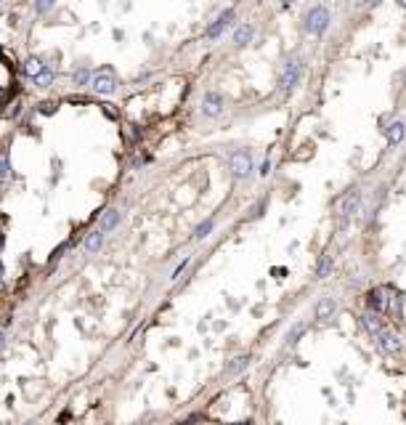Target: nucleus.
<instances>
[{"mask_svg":"<svg viewBox=\"0 0 406 425\" xmlns=\"http://www.w3.org/2000/svg\"><path fill=\"white\" fill-rule=\"evenodd\" d=\"M329 21H332V16H329L327 8H324V6H313L306 14V19H303V27L311 35H324V32L329 29Z\"/></svg>","mask_w":406,"mask_h":425,"instance_id":"1","label":"nucleus"},{"mask_svg":"<svg viewBox=\"0 0 406 425\" xmlns=\"http://www.w3.org/2000/svg\"><path fill=\"white\" fill-rule=\"evenodd\" d=\"M300 77H303V62H300V58L287 62L284 69H282V75H279V90L282 93H292L300 85Z\"/></svg>","mask_w":406,"mask_h":425,"instance_id":"2","label":"nucleus"},{"mask_svg":"<svg viewBox=\"0 0 406 425\" xmlns=\"http://www.w3.org/2000/svg\"><path fill=\"white\" fill-rule=\"evenodd\" d=\"M250 173H252V155L250 151H236V155L231 157V175H234L236 181H245Z\"/></svg>","mask_w":406,"mask_h":425,"instance_id":"3","label":"nucleus"},{"mask_svg":"<svg viewBox=\"0 0 406 425\" xmlns=\"http://www.w3.org/2000/svg\"><path fill=\"white\" fill-rule=\"evenodd\" d=\"M90 90H93L96 96H112V93L117 90V80H114L112 72H98V75H93V80H90Z\"/></svg>","mask_w":406,"mask_h":425,"instance_id":"4","label":"nucleus"},{"mask_svg":"<svg viewBox=\"0 0 406 425\" xmlns=\"http://www.w3.org/2000/svg\"><path fill=\"white\" fill-rule=\"evenodd\" d=\"M226 109V101L220 93L210 90V93H205V99H202V114L205 117H210V120H215V117H220Z\"/></svg>","mask_w":406,"mask_h":425,"instance_id":"5","label":"nucleus"},{"mask_svg":"<svg viewBox=\"0 0 406 425\" xmlns=\"http://www.w3.org/2000/svg\"><path fill=\"white\" fill-rule=\"evenodd\" d=\"M231 21H234V11L228 8V11H223V14H220V16L213 21V24L205 29V38H207V40H215V38H220V35H223V29L231 24Z\"/></svg>","mask_w":406,"mask_h":425,"instance_id":"6","label":"nucleus"},{"mask_svg":"<svg viewBox=\"0 0 406 425\" xmlns=\"http://www.w3.org/2000/svg\"><path fill=\"white\" fill-rule=\"evenodd\" d=\"M377 343H380V348L385 351V353H390V356H396V353L403 351V340L398 335H393V332H380L377 335Z\"/></svg>","mask_w":406,"mask_h":425,"instance_id":"7","label":"nucleus"},{"mask_svg":"<svg viewBox=\"0 0 406 425\" xmlns=\"http://www.w3.org/2000/svg\"><path fill=\"white\" fill-rule=\"evenodd\" d=\"M358 207H361V192H358V189H353V192H348L345 199H343V216H345V218L356 216Z\"/></svg>","mask_w":406,"mask_h":425,"instance_id":"8","label":"nucleus"},{"mask_svg":"<svg viewBox=\"0 0 406 425\" xmlns=\"http://www.w3.org/2000/svg\"><path fill=\"white\" fill-rule=\"evenodd\" d=\"M334 314H337V300H334V298H321L316 303V319H321V322L332 319Z\"/></svg>","mask_w":406,"mask_h":425,"instance_id":"9","label":"nucleus"},{"mask_svg":"<svg viewBox=\"0 0 406 425\" xmlns=\"http://www.w3.org/2000/svg\"><path fill=\"white\" fill-rule=\"evenodd\" d=\"M385 136H388V144H390V146L401 144L403 136H406V125H403L401 120H393V123L385 128Z\"/></svg>","mask_w":406,"mask_h":425,"instance_id":"10","label":"nucleus"},{"mask_svg":"<svg viewBox=\"0 0 406 425\" xmlns=\"http://www.w3.org/2000/svg\"><path fill=\"white\" fill-rule=\"evenodd\" d=\"M252 35H255V27L252 24H239L234 29V43L239 45V48H245L247 43H252Z\"/></svg>","mask_w":406,"mask_h":425,"instance_id":"11","label":"nucleus"},{"mask_svg":"<svg viewBox=\"0 0 406 425\" xmlns=\"http://www.w3.org/2000/svg\"><path fill=\"white\" fill-rule=\"evenodd\" d=\"M366 306H369V311H375V314H380V311H385L388 309V300L382 298V290H372L366 295Z\"/></svg>","mask_w":406,"mask_h":425,"instance_id":"12","label":"nucleus"},{"mask_svg":"<svg viewBox=\"0 0 406 425\" xmlns=\"http://www.w3.org/2000/svg\"><path fill=\"white\" fill-rule=\"evenodd\" d=\"M53 77H56V72H53L48 64H43V67H40V72L35 75L32 80H35V85H38V88H48L51 82H53Z\"/></svg>","mask_w":406,"mask_h":425,"instance_id":"13","label":"nucleus"},{"mask_svg":"<svg viewBox=\"0 0 406 425\" xmlns=\"http://www.w3.org/2000/svg\"><path fill=\"white\" fill-rule=\"evenodd\" d=\"M361 322H364V327H366L369 335H380V332H382V324H380V319H377L375 311H366V314L361 316Z\"/></svg>","mask_w":406,"mask_h":425,"instance_id":"14","label":"nucleus"},{"mask_svg":"<svg viewBox=\"0 0 406 425\" xmlns=\"http://www.w3.org/2000/svg\"><path fill=\"white\" fill-rule=\"evenodd\" d=\"M334 261H332V255H321L319 258V263H316V279H327L329 277V271H332Z\"/></svg>","mask_w":406,"mask_h":425,"instance_id":"15","label":"nucleus"},{"mask_svg":"<svg viewBox=\"0 0 406 425\" xmlns=\"http://www.w3.org/2000/svg\"><path fill=\"white\" fill-rule=\"evenodd\" d=\"M101 245H104V231H93V234L85 239V250H88V253H96Z\"/></svg>","mask_w":406,"mask_h":425,"instance_id":"16","label":"nucleus"},{"mask_svg":"<svg viewBox=\"0 0 406 425\" xmlns=\"http://www.w3.org/2000/svg\"><path fill=\"white\" fill-rule=\"evenodd\" d=\"M120 223V212L117 210H109V212H104V218H101V229H114Z\"/></svg>","mask_w":406,"mask_h":425,"instance_id":"17","label":"nucleus"},{"mask_svg":"<svg viewBox=\"0 0 406 425\" xmlns=\"http://www.w3.org/2000/svg\"><path fill=\"white\" fill-rule=\"evenodd\" d=\"M213 226H215V221H213V218H207L205 223H199V226H196L194 237H196V239H207V237H210V231H213Z\"/></svg>","mask_w":406,"mask_h":425,"instance_id":"18","label":"nucleus"},{"mask_svg":"<svg viewBox=\"0 0 406 425\" xmlns=\"http://www.w3.org/2000/svg\"><path fill=\"white\" fill-rule=\"evenodd\" d=\"M247 361H250V356H236V359L226 367V372H228V375H236V372H242V370L247 367Z\"/></svg>","mask_w":406,"mask_h":425,"instance_id":"19","label":"nucleus"},{"mask_svg":"<svg viewBox=\"0 0 406 425\" xmlns=\"http://www.w3.org/2000/svg\"><path fill=\"white\" fill-rule=\"evenodd\" d=\"M306 332V324L303 322H300V324H295L292 329H289V332H287V346H295L297 343V340H300V335H303Z\"/></svg>","mask_w":406,"mask_h":425,"instance_id":"20","label":"nucleus"},{"mask_svg":"<svg viewBox=\"0 0 406 425\" xmlns=\"http://www.w3.org/2000/svg\"><path fill=\"white\" fill-rule=\"evenodd\" d=\"M11 178V160L8 155H0V181H8Z\"/></svg>","mask_w":406,"mask_h":425,"instance_id":"21","label":"nucleus"},{"mask_svg":"<svg viewBox=\"0 0 406 425\" xmlns=\"http://www.w3.org/2000/svg\"><path fill=\"white\" fill-rule=\"evenodd\" d=\"M90 80H93L90 69H77V72H75V82H77V85H88Z\"/></svg>","mask_w":406,"mask_h":425,"instance_id":"22","label":"nucleus"},{"mask_svg":"<svg viewBox=\"0 0 406 425\" xmlns=\"http://www.w3.org/2000/svg\"><path fill=\"white\" fill-rule=\"evenodd\" d=\"M53 3L56 0H35V11H38V14H48L53 8Z\"/></svg>","mask_w":406,"mask_h":425,"instance_id":"23","label":"nucleus"},{"mask_svg":"<svg viewBox=\"0 0 406 425\" xmlns=\"http://www.w3.org/2000/svg\"><path fill=\"white\" fill-rule=\"evenodd\" d=\"M40 67H43V64L38 62V58H27V64H24V69H27V72H29L32 77H35V75H38V72H40Z\"/></svg>","mask_w":406,"mask_h":425,"instance_id":"24","label":"nucleus"},{"mask_svg":"<svg viewBox=\"0 0 406 425\" xmlns=\"http://www.w3.org/2000/svg\"><path fill=\"white\" fill-rule=\"evenodd\" d=\"M186 266H189V258H183V261L178 263V268H176V271H173V279H178V274H181V271H183V268H186Z\"/></svg>","mask_w":406,"mask_h":425,"instance_id":"25","label":"nucleus"},{"mask_svg":"<svg viewBox=\"0 0 406 425\" xmlns=\"http://www.w3.org/2000/svg\"><path fill=\"white\" fill-rule=\"evenodd\" d=\"M268 173H271V162H268V160H265V162L260 165V175H268Z\"/></svg>","mask_w":406,"mask_h":425,"instance_id":"26","label":"nucleus"},{"mask_svg":"<svg viewBox=\"0 0 406 425\" xmlns=\"http://www.w3.org/2000/svg\"><path fill=\"white\" fill-rule=\"evenodd\" d=\"M40 112L43 114H51L53 112V104H40Z\"/></svg>","mask_w":406,"mask_h":425,"instance_id":"27","label":"nucleus"},{"mask_svg":"<svg viewBox=\"0 0 406 425\" xmlns=\"http://www.w3.org/2000/svg\"><path fill=\"white\" fill-rule=\"evenodd\" d=\"M380 3H382V0H364L366 8H375V6H380Z\"/></svg>","mask_w":406,"mask_h":425,"instance_id":"28","label":"nucleus"},{"mask_svg":"<svg viewBox=\"0 0 406 425\" xmlns=\"http://www.w3.org/2000/svg\"><path fill=\"white\" fill-rule=\"evenodd\" d=\"M282 6H292V3H297V0H279Z\"/></svg>","mask_w":406,"mask_h":425,"instance_id":"29","label":"nucleus"},{"mask_svg":"<svg viewBox=\"0 0 406 425\" xmlns=\"http://www.w3.org/2000/svg\"><path fill=\"white\" fill-rule=\"evenodd\" d=\"M398 3H401V6H403V8H406V0H398Z\"/></svg>","mask_w":406,"mask_h":425,"instance_id":"30","label":"nucleus"},{"mask_svg":"<svg viewBox=\"0 0 406 425\" xmlns=\"http://www.w3.org/2000/svg\"><path fill=\"white\" fill-rule=\"evenodd\" d=\"M0 346H3V332H0Z\"/></svg>","mask_w":406,"mask_h":425,"instance_id":"31","label":"nucleus"},{"mask_svg":"<svg viewBox=\"0 0 406 425\" xmlns=\"http://www.w3.org/2000/svg\"><path fill=\"white\" fill-rule=\"evenodd\" d=\"M29 425H35V422H29Z\"/></svg>","mask_w":406,"mask_h":425,"instance_id":"32","label":"nucleus"}]
</instances>
